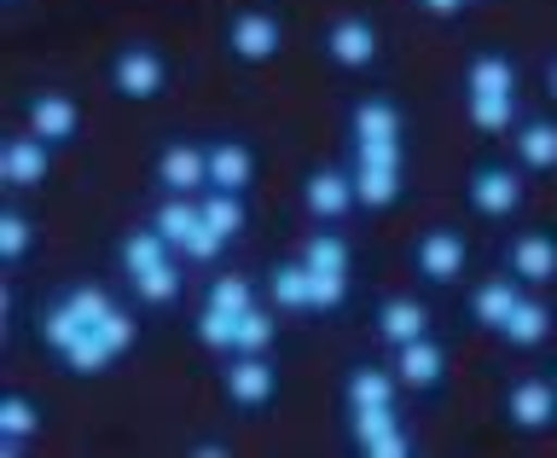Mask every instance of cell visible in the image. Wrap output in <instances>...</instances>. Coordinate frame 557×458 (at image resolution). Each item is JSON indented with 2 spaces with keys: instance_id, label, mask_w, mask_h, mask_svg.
I'll return each mask as SVG.
<instances>
[{
  "instance_id": "60d3db41",
  "label": "cell",
  "mask_w": 557,
  "mask_h": 458,
  "mask_svg": "<svg viewBox=\"0 0 557 458\" xmlns=\"http://www.w3.org/2000/svg\"><path fill=\"white\" fill-rule=\"evenodd\" d=\"M186 453H191V458H226L233 447H226L221 435H198V442H186Z\"/></svg>"
},
{
  "instance_id": "277c9868",
  "label": "cell",
  "mask_w": 557,
  "mask_h": 458,
  "mask_svg": "<svg viewBox=\"0 0 557 458\" xmlns=\"http://www.w3.org/2000/svg\"><path fill=\"white\" fill-rule=\"evenodd\" d=\"M383 24L372 12H337L320 24V59L337 70V76H372L383 70Z\"/></svg>"
},
{
  "instance_id": "2e32d148",
  "label": "cell",
  "mask_w": 557,
  "mask_h": 458,
  "mask_svg": "<svg viewBox=\"0 0 557 458\" xmlns=\"http://www.w3.org/2000/svg\"><path fill=\"white\" fill-rule=\"evenodd\" d=\"M389 366H395L400 389H407L412 400H435L447 389V377H453V355H447V343L435 337V331L418 337V343H407V348H395Z\"/></svg>"
},
{
  "instance_id": "d4e9b609",
  "label": "cell",
  "mask_w": 557,
  "mask_h": 458,
  "mask_svg": "<svg viewBox=\"0 0 557 458\" xmlns=\"http://www.w3.org/2000/svg\"><path fill=\"white\" fill-rule=\"evenodd\" d=\"M47 430V412H41V400L24 395V389H7L0 395V453L7 458H24L29 442Z\"/></svg>"
},
{
  "instance_id": "603a6c76",
  "label": "cell",
  "mask_w": 557,
  "mask_h": 458,
  "mask_svg": "<svg viewBox=\"0 0 557 458\" xmlns=\"http://www.w3.org/2000/svg\"><path fill=\"white\" fill-rule=\"evenodd\" d=\"M186 290H191V261H186V256H169L163 268L128 278V296H134L146 313H174V308L186 302Z\"/></svg>"
},
{
  "instance_id": "ac0fdd59",
  "label": "cell",
  "mask_w": 557,
  "mask_h": 458,
  "mask_svg": "<svg viewBox=\"0 0 557 458\" xmlns=\"http://www.w3.org/2000/svg\"><path fill=\"white\" fill-rule=\"evenodd\" d=\"M552 337H557V308L546 302V290H522L517 308L505 313V325L494 331L505 355H540V348H552Z\"/></svg>"
},
{
  "instance_id": "1f68e13d",
  "label": "cell",
  "mask_w": 557,
  "mask_h": 458,
  "mask_svg": "<svg viewBox=\"0 0 557 458\" xmlns=\"http://www.w3.org/2000/svg\"><path fill=\"white\" fill-rule=\"evenodd\" d=\"M517 116H522V99L511 94H465V122L482 139H505L517 128Z\"/></svg>"
},
{
  "instance_id": "9a60e30c",
  "label": "cell",
  "mask_w": 557,
  "mask_h": 458,
  "mask_svg": "<svg viewBox=\"0 0 557 458\" xmlns=\"http://www.w3.org/2000/svg\"><path fill=\"white\" fill-rule=\"evenodd\" d=\"M52 169H59V151H52L41 134L12 128L7 139H0V186H7L12 198H24V191H41V186L52 181Z\"/></svg>"
},
{
  "instance_id": "7bdbcfd3",
  "label": "cell",
  "mask_w": 557,
  "mask_h": 458,
  "mask_svg": "<svg viewBox=\"0 0 557 458\" xmlns=\"http://www.w3.org/2000/svg\"><path fill=\"white\" fill-rule=\"evenodd\" d=\"M546 372H552V383H557V360H552V366H546Z\"/></svg>"
},
{
  "instance_id": "83f0119b",
  "label": "cell",
  "mask_w": 557,
  "mask_h": 458,
  "mask_svg": "<svg viewBox=\"0 0 557 458\" xmlns=\"http://www.w3.org/2000/svg\"><path fill=\"white\" fill-rule=\"evenodd\" d=\"M296 256H302L313 273H337V278H355V261H360L348 226H313V233L296 244Z\"/></svg>"
},
{
  "instance_id": "f1b7e54d",
  "label": "cell",
  "mask_w": 557,
  "mask_h": 458,
  "mask_svg": "<svg viewBox=\"0 0 557 458\" xmlns=\"http://www.w3.org/2000/svg\"><path fill=\"white\" fill-rule=\"evenodd\" d=\"M198 302H209V308H221V313H250V308H261V302H268V285H261V278H250V273L215 268V273L203 278Z\"/></svg>"
},
{
  "instance_id": "7c38bea8",
  "label": "cell",
  "mask_w": 557,
  "mask_h": 458,
  "mask_svg": "<svg viewBox=\"0 0 557 458\" xmlns=\"http://www.w3.org/2000/svg\"><path fill=\"white\" fill-rule=\"evenodd\" d=\"M17 116H24V128L29 134H41L52 151H70L82 139V99L70 94V87H29L24 99H17Z\"/></svg>"
},
{
  "instance_id": "b9f144b4",
  "label": "cell",
  "mask_w": 557,
  "mask_h": 458,
  "mask_svg": "<svg viewBox=\"0 0 557 458\" xmlns=\"http://www.w3.org/2000/svg\"><path fill=\"white\" fill-rule=\"evenodd\" d=\"M540 87H546V99H552V111H557V52L546 59V70H540Z\"/></svg>"
},
{
  "instance_id": "4316f807",
  "label": "cell",
  "mask_w": 557,
  "mask_h": 458,
  "mask_svg": "<svg viewBox=\"0 0 557 458\" xmlns=\"http://www.w3.org/2000/svg\"><path fill=\"white\" fill-rule=\"evenodd\" d=\"M35 250H41V226H35V215L17 198L0 203V268L17 273V268H29Z\"/></svg>"
},
{
  "instance_id": "6da1fadb",
  "label": "cell",
  "mask_w": 557,
  "mask_h": 458,
  "mask_svg": "<svg viewBox=\"0 0 557 458\" xmlns=\"http://www.w3.org/2000/svg\"><path fill=\"white\" fill-rule=\"evenodd\" d=\"M459 203L470 209V221H482V226H511L522 209H529V174H522L511 157H482V163L465 169Z\"/></svg>"
},
{
  "instance_id": "8992f818",
  "label": "cell",
  "mask_w": 557,
  "mask_h": 458,
  "mask_svg": "<svg viewBox=\"0 0 557 458\" xmlns=\"http://www.w3.org/2000/svg\"><path fill=\"white\" fill-rule=\"evenodd\" d=\"M221 400L226 412L238 418H261L278 407V395H285V372H278L273 355H221Z\"/></svg>"
},
{
  "instance_id": "3957f363",
  "label": "cell",
  "mask_w": 557,
  "mask_h": 458,
  "mask_svg": "<svg viewBox=\"0 0 557 458\" xmlns=\"http://www.w3.org/2000/svg\"><path fill=\"white\" fill-rule=\"evenodd\" d=\"M221 52L238 70H268L285 52V12L278 7H233L221 17Z\"/></svg>"
},
{
  "instance_id": "8fae6325",
  "label": "cell",
  "mask_w": 557,
  "mask_h": 458,
  "mask_svg": "<svg viewBox=\"0 0 557 458\" xmlns=\"http://www.w3.org/2000/svg\"><path fill=\"white\" fill-rule=\"evenodd\" d=\"M430 331H435V308L412 290H389V296H377V302L366 308V337H372V348H383V355L430 337Z\"/></svg>"
},
{
  "instance_id": "ee69618b",
  "label": "cell",
  "mask_w": 557,
  "mask_h": 458,
  "mask_svg": "<svg viewBox=\"0 0 557 458\" xmlns=\"http://www.w3.org/2000/svg\"><path fill=\"white\" fill-rule=\"evenodd\" d=\"M7 7H24V0H7Z\"/></svg>"
},
{
  "instance_id": "836d02e7",
  "label": "cell",
  "mask_w": 557,
  "mask_h": 458,
  "mask_svg": "<svg viewBox=\"0 0 557 458\" xmlns=\"http://www.w3.org/2000/svg\"><path fill=\"white\" fill-rule=\"evenodd\" d=\"M278 337H285V313H278L273 302H261L250 313H238V348L233 355H273Z\"/></svg>"
},
{
  "instance_id": "4fadbf2b",
  "label": "cell",
  "mask_w": 557,
  "mask_h": 458,
  "mask_svg": "<svg viewBox=\"0 0 557 458\" xmlns=\"http://www.w3.org/2000/svg\"><path fill=\"white\" fill-rule=\"evenodd\" d=\"M296 198H302L313 226H348V215H360L355 203V181H348V163H308L302 181H296Z\"/></svg>"
},
{
  "instance_id": "44dd1931",
  "label": "cell",
  "mask_w": 557,
  "mask_h": 458,
  "mask_svg": "<svg viewBox=\"0 0 557 458\" xmlns=\"http://www.w3.org/2000/svg\"><path fill=\"white\" fill-rule=\"evenodd\" d=\"M343 139H407V104L395 94H355L343 116Z\"/></svg>"
},
{
  "instance_id": "f35d334b",
  "label": "cell",
  "mask_w": 557,
  "mask_h": 458,
  "mask_svg": "<svg viewBox=\"0 0 557 458\" xmlns=\"http://www.w3.org/2000/svg\"><path fill=\"white\" fill-rule=\"evenodd\" d=\"M181 256L191 261V273H215V268H226V256H233V238L215 233V226H198V233L186 238Z\"/></svg>"
},
{
  "instance_id": "5bb4252c",
  "label": "cell",
  "mask_w": 557,
  "mask_h": 458,
  "mask_svg": "<svg viewBox=\"0 0 557 458\" xmlns=\"http://www.w3.org/2000/svg\"><path fill=\"white\" fill-rule=\"evenodd\" d=\"M407 400V389H400V377H395V366L389 355H355L343 366V377H337V407L343 412H360V407H400Z\"/></svg>"
},
{
  "instance_id": "8d00e7d4",
  "label": "cell",
  "mask_w": 557,
  "mask_h": 458,
  "mask_svg": "<svg viewBox=\"0 0 557 458\" xmlns=\"http://www.w3.org/2000/svg\"><path fill=\"white\" fill-rule=\"evenodd\" d=\"M343 163H377V169H412L407 139H343Z\"/></svg>"
},
{
  "instance_id": "ab89813d",
  "label": "cell",
  "mask_w": 557,
  "mask_h": 458,
  "mask_svg": "<svg viewBox=\"0 0 557 458\" xmlns=\"http://www.w3.org/2000/svg\"><path fill=\"white\" fill-rule=\"evenodd\" d=\"M424 17H435V24H453V17H465L470 12V0H412Z\"/></svg>"
},
{
  "instance_id": "74e56055",
  "label": "cell",
  "mask_w": 557,
  "mask_h": 458,
  "mask_svg": "<svg viewBox=\"0 0 557 458\" xmlns=\"http://www.w3.org/2000/svg\"><path fill=\"white\" fill-rule=\"evenodd\" d=\"M348 285H355V278L308 268V320H331V313H343L348 308Z\"/></svg>"
},
{
  "instance_id": "f6af8a7d",
  "label": "cell",
  "mask_w": 557,
  "mask_h": 458,
  "mask_svg": "<svg viewBox=\"0 0 557 458\" xmlns=\"http://www.w3.org/2000/svg\"><path fill=\"white\" fill-rule=\"evenodd\" d=\"M470 7H482V0H470Z\"/></svg>"
},
{
  "instance_id": "e0dca14e",
  "label": "cell",
  "mask_w": 557,
  "mask_h": 458,
  "mask_svg": "<svg viewBox=\"0 0 557 458\" xmlns=\"http://www.w3.org/2000/svg\"><path fill=\"white\" fill-rule=\"evenodd\" d=\"M505 157L529 181H552L557 174V111H522L517 128L505 134Z\"/></svg>"
},
{
  "instance_id": "e575fe53",
  "label": "cell",
  "mask_w": 557,
  "mask_h": 458,
  "mask_svg": "<svg viewBox=\"0 0 557 458\" xmlns=\"http://www.w3.org/2000/svg\"><path fill=\"white\" fill-rule=\"evenodd\" d=\"M52 366H59L64 377H104V372H111V366H122V360L111 355V348H104L99 331H82V337L70 343V348H64V355L52 360Z\"/></svg>"
},
{
  "instance_id": "7402d4cb",
  "label": "cell",
  "mask_w": 557,
  "mask_h": 458,
  "mask_svg": "<svg viewBox=\"0 0 557 458\" xmlns=\"http://www.w3.org/2000/svg\"><path fill=\"white\" fill-rule=\"evenodd\" d=\"M459 87H465V94H511V99H522V64H517V52H505V47L465 52Z\"/></svg>"
},
{
  "instance_id": "52a82bcc",
  "label": "cell",
  "mask_w": 557,
  "mask_h": 458,
  "mask_svg": "<svg viewBox=\"0 0 557 458\" xmlns=\"http://www.w3.org/2000/svg\"><path fill=\"white\" fill-rule=\"evenodd\" d=\"M407 268H412V278L424 290H459L470 278V238L459 233V226L435 221V226H424V233L412 238Z\"/></svg>"
},
{
  "instance_id": "d6986e66",
  "label": "cell",
  "mask_w": 557,
  "mask_h": 458,
  "mask_svg": "<svg viewBox=\"0 0 557 458\" xmlns=\"http://www.w3.org/2000/svg\"><path fill=\"white\" fill-rule=\"evenodd\" d=\"M209 146V186H226V191H256L261 181V146L238 128H221V134H203Z\"/></svg>"
},
{
  "instance_id": "7a4b0ae2",
  "label": "cell",
  "mask_w": 557,
  "mask_h": 458,
  "mask_svg": "<svg viewBox=\"0 0 557 458\" xmlns=\"http://www.w3.org/2000/svg\"><path fill=\"white\" fill-rule=\"evenodd\" d=\"M169 82H174V59L157 41H122L104 59V87L122 104H157L169 94Z\"/></svg>"
},
{
  "instance_id": "ba28073f",
  "label": "cell",
  "mask_w": 557,
  "mask_h": 458,
  "mask_svg": "<svg viewBox=\"0 0 557 458\" xmlns=\"http://www.w3.org/2000/svg\"><path fill=\"white\" fill-rule=\"evenodd\" d=\"M209 186L203 134H163L151 151V198H198Z\"/></svg>"
},
{
  "instance_id": "cb8c5ba5",
  "label": "cell",
  "mask_w": 557,
  "mask_h": 458,
  "mask_svg": "<svg viewBox=\"0 0 557 458\" xmlns=\"http://www.w3.org/2000/svg\"><path fill=\"white\" fill-rule=\"evenodd\" d=\"M348 181H355V203L366 215H389L412 198V169H377V163H348Z\"/></svg>"
},
{
  "instance_id": "484cf974",
  "label": "cell",
  "mask_w": 557,
  "mask_h": 458,
  "mask_svg": "<svg viewBox=\"0 0 557 458\" xmlns=\"http://www.w3.org/2000/svg\"><path fill=\"white\" fill-rule=\"evenodd\" d=\"M111 256H116V273H122V278H134V273L163 268V261H169V256H181V250H174V244L157 233L151 221H139V226H128V233H116V250H111Z\"/></svg>"
},
{
  "instance_id": "5b68a950",
  "label": "cell",
  "mask_w": 557,
  "mask_h": 458,
  "mask_svg": "<svg viewBox=\"0 0 557 458\" xmlns=\"http://www.w3.org/2000/svg\"><path fill=\"white\" fill-rule=\"evenodd\" d=\"M499 424L522 435V442H540V435L557 430V383L552 372H511L499 383Z\"/></svg>"
},
{
  "instance_id": "9c48e42d",
  "label": "cell",
  "mask_w": 557,
  "mask_h": 458,
  "mask_svg": "<svg viewBox=\"0 0 557 458\" xmlns=\"http://www.w3.org/2000/svg\"><path fill=\"white\" fill-rule=\"evenodd\" d=\"M499 273H511L522 290H552L557 285V226L529 221L499 244Z\"/></svg>"
},
{
  "instance_id": "d590c367",
  "label": "cell",
  "mask_w": 557,
  "mask_h": 458,
  "mask_svg": "<svg viewBox=\"0 0 557 458\" xmlns=\"http://www.w3.org/2000/svg\"><path fill=\"white\" fill-rule=\"evenodd\" d=\"M191 337H198L215 360L233 355V348H238V313H221V308L198 302V308H191Z\"/></svg>"
},
{
  "instance_id": "30bf717a",
  "label": "cell",
  "mask_w": 557,
  "mask_h": 458,
  "mask_svg": "<svg viewBox=\"0 0 557 458\" xmlns=\"http://www.w3.org/2000/svg\"><path fill=\"white\" fill-rule=\"evenodd\" d=\"M343 442L360 458H412L418 435L407 430V407H360L343 412Z\"/></svg>"
},
{
  "instance_id": "4dcf8cb0",
  "label": "cell",
  "mask_w": 557,
  "mask_h": 458,
  "mask_svg": "<svg viewBox=\"0 0 557 458\" xmlns=\"http://www.w3.org/2000/svg\"><path fill=\"white\" fill-rule=\"evenodd\" d=\"M198 215H203V226H215V233H226V238H244L250 233V191H226V186H203L198 191Z\"/></svg>"
},
{
  "instance_id": "d6a6232c",
  "label": "cell",
  "mask_w": 557,
  "mask_h": 458,
  "mask_svg": "<svg viewBox=\"0 0 557 458\" xmlns=\"http://www.w3.org/2000/svg\"><path fill=\"white\" fill-rule=\"evenodd\" d=\"M146 221L163 233L174 250H186V238L203 226V215H198V198H151V209H146Z\"/></svg>"
},
{
  "instance_id": "f546056e",
  "label": "cell",
  "mask_w": 557,
  "mask_h": 458,
  "mask_svg": "<svg viewBox=\"0 0 557 458\" xmlns=\"http://www.w3.org/2000/svg\"><path fill=\"white\" fill-rule=\"evenodd\" d=\"M261 285H268V302L285 313V320H308V261L302 256L273 261Z\"/></svg>"
},
{
  "instance_id": "ffe728a7",
  "label": "cell",
  "mask_w": 557,
  "mask_h": 458,
  "mask_svg": "<svg viewBox=\"0 0 557 458\" xmlns=\"http://www.w3.org/2000/svg\"><path fill=\"white\" fill-rule=\"evenodd\" d=\"M517 296H522V285L511 273H482V278H470L465 285V296H459V313H465V325L470 331H482V337H494V331L505 325V313L517 308Z\"/></svg>"
}]
</instances>
